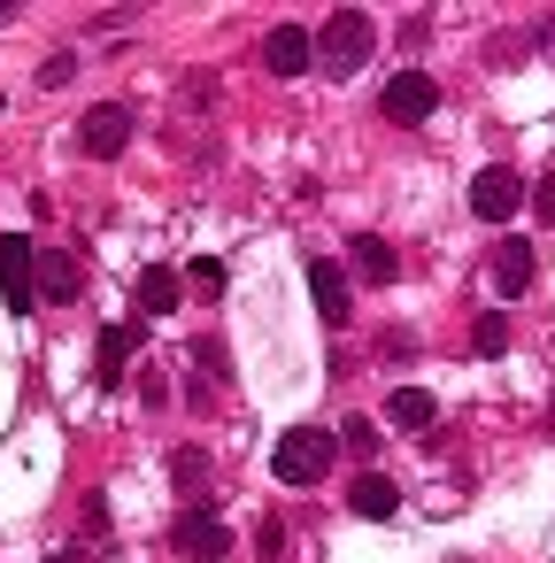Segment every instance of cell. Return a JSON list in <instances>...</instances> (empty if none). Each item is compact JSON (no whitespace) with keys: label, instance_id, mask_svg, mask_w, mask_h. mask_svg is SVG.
<instances>
[{"label":"cell","instance_id":"14","mask_svg":"<svg viewBox=\"0 0 555 563\" xmlns=\"http://www.w3.org/2000/svg\"><path fill=\"white\" fill-rule=\"evenodd\" d=\"M355 271H363L370 286H393V271H401V263H393V247H386L378 232H355Z\"/></svg>","mask_w":555,"mask_h":563},{"label":"cell","instance_id":"5","mask_svg":"<svg viewBox=\"0 0 555 563\" xmlns=\"http://www.w3.org/2000/svg\"><path fill=\"white\" fill-rule=\"evenodd\" d=\"M378 109H386L393 124H424V117L440 109V86H432L424 70H401V78H386V93H378Z\"/></svg>","mask_w":555,"mask_h":563},{"label":"cell","instance_id":"4","mask_svg":"<svg viewBox=\"0 0 555 563\" xmlns=\"http://www.w3.org/2000/svg\"><path fill=\"white\" fill-rule=\"evenodd\" d=\"M517 209H524V178L517 170H478L470 178V217L478 224H509Z\"/></svg>","mask_w":555,"mask_h":563},{"label":"cell","instance_id":"3","mask_svg":"<svg viewBox=\"0 0 555 563\" xmlns=\"http://www.w3.org/2000/svg\"><path fill=\"white\" fill-rule=\"evenodd\" d=\"M32 263H40V247H32L24 232H9V240H0V301H9L16 317H24V309H32V294H40Z\"/></svg>","mask_w":555,"mask_h":563},{"label":"cell","instance_id":"2","mask_svg":"<svg viewBox=\"0 0 555 563\" xmlns=\"http://www.w3.org/2000/svg\"><path fill=\"white\" fill-rule=\"evenodd\" d=\"M332 455H340V440H332L324 424H293V432L278 440V455H270V471H278L286 486H317V478L332 471Z\"/></svg>","mask_w":555,"mask_h":563},{"label":"cell","instance_id":"21","mask_svg":"<svg viewBox=\"0 0 555 563\" xmlns=\"http://www.w3.org/2000/svg\"><path fill=\"white\" fill-rule=\"evenodd\" d=\"M193 355H201V371H209V378H232V363H224V347H217V340H201Z\"/></svg>","mask_w":555,"mask_h":563},{"label":"cell","instance_id":"9","mask_svg":"<svg viewBox=\"0 0 555 563\" xmlns=\"http://www.w3.org/2000/svg\"><path fill=\"white\" fill-rule=\"evenodd\" d=\"M263 63H270L278 78H301V70L317 63V40H309V32H293V24H278V32L263 40Z\"/></svg>","mask_w":555,"mask_h":563},{"label":"cell","instance_id":"19","mask_svg":"<svg viewBox=\"0 0 555 563\" xmlns=\"http://www.w3.org/2000/svg\"><path fill=\"white\" fill-rule=\"evenodd\" d=\"M286 540H293V532H286L278 517H270V525L255 532V555H263V563H286Z\"/></svg>","mask_w":555,"mask_h":563},{"label":"cell","instance_id":"8","mask_svg":"<svg viewBox=\"0 0 555 563\" xmlns=\"http://www.w3.org/2000/svg\"><path fill=\"white\" fill-rule=\"evenodd\" d=\"M309 301H317V317H324V324H347V317H355V301H347V278H340V263H324V255L309 263Z\"/></svg>","mask_w":555,"mask_h":563},{"label":"cell","instance_id":"23","mask_svg":"<svg viewBox=\"0 0 555 563\" xmlns=\"http://www.w3.org/2000/svg\"><path fill=\"white\" fill-rule=\"evenodd\" d=\"M9 16H16V9H9V0H0V24H9Z\"/></svg>","mask_w":555,"mask_h":563},{"label":"cell","instance_id":"20","mask_svg":"<svg viewBox=\"0 0 555 563\" xmlns=\"http://www.w3.org/2000/svg\"><path fill=\"white\" fill-rule=\"evenodd\" d=\"M186 278H193V286H209V294H224V263H217V255H201Z\"/></svg>","mask_w":555,"mask_h":563},{"label":"cell","instance_id":"12","mask_svg":"<svg viewBox=\"0 0 555 563\" xmlns=\"http://www.w3.org/2000/svg\"><path fill=\"white\" fill-rule=\"evenodd\" d=\"M178 286H186V278H178V271H163V263H155V271H140V286H132V294H140V309H147V317H170V309H178V301H186V294H178Z\"/></svg>","mask_w":555,"mask_h":563},{"label":"cell","instance_id":"17","mask_svg":"<svg viewBox=\"0 0 555 563\" xmlns=\"http://www.w3.org/2000/svg\"><path fill=\"white\" fill-rule=\"evenodd\" d=\"M470 347H478V355H509V317H501V309H486V317H478V332H470Z\"/></svg>","mask_w":555,"mask_h":563},{"label":"cell","instance_id":"11","mask_svg":"<svg viewBox=\"0 0 555 563\" xmlns=\"http://www.w3.org/2000/svg\"><path fill=\"white\" fill-rule=\"evenodd\" d=\"M32 278H40V301H78V255H63V247H40V263H32Z\"/></svg>","mask_w":555,"mask_h":563},{"label":"cell","instance_id":"6","mask_svg":"<svg viewBox=\"0 0 555 563\" xmlns=\"http://www.w3.org/2000/svg\"><path fill=\"white\" fill-rule=\"evenodd\" d=\"M170 540H178V555H186V563H224V548H232V532H224V517H217V509H186Z\"/></svg>","mask_w":555,"mask_h":563},{"label":"cell","instance_id":"10","mask_svg":"<svg viewBox=\"0 0 555 563\" xmlns=\"http://www.w3.org/2000/svg\"><path fill=\"white\" fill-rule=\"evenodd\" d=\"M78 140H86V155H124V147H132V109H116V101L93 109Z\"/></svg>","mask_w":555,"mask_h":563},{"label":"cell","instance_id":"22","mask_svg":"<svg viewBox=\"0 0 555 563\" xmlns=\"http://www.w3.org/2000/svg\"><path fill=\"white\" fill-rule=\"evenodd\" d=\"M532 209H540V224H555V170L540 178V194H532Z\"/></svg>","mask_w":555,"mask_h":563},{"label":"cell","instance_id":"18","mask_svg":"<svg viewBox=\"0 0 555 563\" xmlns=\"http://www.w3.org/2000/svg\"><path fill=\"white\" fill-rule=\"evenodd\" d=\"M170 471H178V486H209V455H201V448H178Z\"/></svg>","mask_w":555,"mask_h":563},{"label":"cell","instance_id":"13","mask_svg":"<svg viewBox=\"0 0 555 563\" xmlns=\"http://www.w3.org/2000/svg\"><path fill=\"white\" fill-rule=\"evenodd\" d=\"M347 509H355V517H393V509H401V486L370 471V478H355V486H347Z\"/></svg>","mask_w":555,"mask_h":563},{"label":"cell","instance_id":"1","mask_svg":"<svg viewBox=\"0 0 555 563\" xmlns=\"http://www.w3.org/2000/svg\"><path fill=\"white\" fill-rule=\"evenodd\" d=\"M370 47H378V40H370V16H363V9H332V24L317 32V63H324L332 78H355V70L370 63Z\"/></svg>","mask_w":555,"mask_h":563},{"label":"cell","instance_id":"15","mask_svg":"<svg viewBox=\"0 0 555 563\" xmlns=\"http://www.w3.org/2000/svg\"><path fill=\"white\" fill-rule=\"evenodd\" d=\"M386 417H393V432H432V394H417V386H393Z\"/></svg>","mask_w":555,"mask_h":563},{"label":"cell","instance_id":"7","mask_svg":"<svg viewBox=\"0 0 555 563\" xmlns=\"http://www.w3.org/2000/svg\"><path fill=\"white\" fill-rule=\"evenodd\" d=\"M532 271H540V263H532V247H524V240L509 232V240L493 247V294H501V301H524V286H532Z\"/></svg>","mask_w":555,"mask_h":563},{"label":"cell","instance_id":"16","mask_svg":"<svg viewBox=\"0 0 555 563\" xmlns=\"http://www.w3.org/2000/svg\"><path fill=\"white\" fill-rule=\"evenodd\" d=\"M132 347H140V332H132V324H109V332H101V386H116V378H124Z\"/></svg>","mask_w":555,"mask_h":563}]
</instances>
